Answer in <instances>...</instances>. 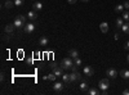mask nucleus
I'll use <instances>...</instances> for the list:
<instances>
[{"instance_id": "obj_36", "label": "nucleus", "mask_w": 129, "mask_h": 95, "mask_svg": "<svg viewBox=\"0 0 129 95\" xmlns=\"http://www.w3.org/2000/svg\"><path fill=\"white\" fill-rule=\"evenodd\" d=\"M126 62H128V63H129V54H128V55H126Z\"/></svg>"}, {"instance_id": "obj_4", "label": "nucleus", "mask_w": 129, "mask_h": 95, "mask_svg": "<svg viewBox=\"0 0 129 95\" xmlns=\"http://www.w3.org/2000/svg\"><path fill=\"white\" fill-rule=\"evenodd\" d=\"M50 68L53 69V72H54V75H56L57 77H59V76L62 77V75H63V71H64V69H63L61 66H57L56 63H52V64H50Z\"/></svg>"}, {"instance_id": "obj_18", "label": "nucleus", "mask_w": 129, "mask_h": 95, "mask_svg": "<svg viewBox=\"0 0 129 95\" xmlns=\"http://www.w3.org/2000/svg\"><path fill=\"white\" fill-rule=\"evenodd\" d=\"M62 80H63V83H64V85H69V83L71 82L69 73H63V75H62Z\"/></svg>"}, {"instance_id": "obj_19", "label": "nucleus", "mask_w": 129, "mask_h": 95, "mask_svg": "<svg viewBox=\"0 0 129 95\" xmlns=\"http://www.w3.org/2000/svg\"><path fill=\"white\" fill-rule=\"evenodd\" d=\"M124 4H117V5H115V8H114V10L116 13H123L124 12Z\"/></svg>"}, {"instance_id": "obj_14", "label": "nucleus", "mask_w": 129, "mask_h": 95, "mask_svg": "<svg viewBox=\"0 0 129 95\" xmlns=\"http://www.w3.org/2000/svg\"><path fill=\"white\" fill-rule=\"evenodd\" d=\"M69 55H70L72 59H76V58H79V51H78L76 49H70V50H69Z\"/></svg>"}, {"instance_id": "obj_20", "label": "nucleus", "mask_w": 129, "mask_h": 95, "mask_svg": "<svg viewBox=\"0 0 129 95\" xmlns=\"http://www.w3.org/2000/svg\"><path fill=\"white\" fill-rule=\"evenodd\" d=\"M41 8H43V4H41L40 2H36V3H34V4H32V9H34V10H36V12H40V10H41Z\"/></svg>"}, {"instance_id": "obj_27", "label": "nucleus", "mask_w": 129, "mask_h": 95, "mask_svg": "<svg viewBox=\"0 0 129 95\" xmlns=\"http://www.w3.org/2000/svg\"><path fill=\"white\" fill-rule=\"evenodd\" d=\"M74 63H75V64H76V66H81V59L80 58H76V59H74Z\"/></svg>"}, {"instance_id": "obj_12", "label": "nucleus", "mask_w": 129, "mask_h": 95, "mask_svg": "<svg viewBox=\"0 0 129 95\" xmlns=\"http://www.w3.org/2000/svg\"><path fill=\"white\" fill-rule=\"evenodd\" d=\"M27 18L30 21H36L38 19V12H36V10H34V9L30 10V12L27 13Z\"/></svg>"}, {"instance_id": "obj_29", "label": "nucleus", "mask_w": 129, "mask_h": 95, "mask_svg": "<svg viewBox=\"0 0 129 95\" xmlns=\"http://www.w3.org/2000/svg\"><path fill=\"white\" fill-rule=\"evenodd\" d=\"M78 67H79V66H76V64H74V66L71 67V71H72V72H76V71H78Z\"/></svg>"}, {"instance_id": "obj_21", "label": "nucleus", "mask_w": 129, "mask_h": 95, "mask_svg": "<svg viewBox=\"0 0 129 95\" xmlns=\"http://www.w3.org/2000/svg\"><path fill=\"white\" fill-rule=\"evenodd\" d=\"M16 4H14V2H10V0H7V2L4 3V8L5 9H10V8H13Z\"/></svg>"}, {"instance_id": "obj_7", "label": "nucleus", "mask_w": 129, "mask_h": 95, "mask_svg": "<svg viewBox=\"0 0 129 95\" xmlns=\"http://www.w3.org/2000/svg\"><path fill=\"white\" fill-rule=\"evenodd\" d=\"M23 30H25V32H26V34H32V32L35 31V23H32V22L26 23L25 27H23Z\"/></svg>"}, {"instance_id": "obj_3", "label": "nucleus", "mask_w": 129, "mask_h": 95, "mask_svg": "<svg viewBox=\"0 0 129 95\" xmlns=\"http://www.w3.org/2000/svg\"><path fill=\"white\" fill-rule=\"evenodd\" d=\"M70 80H71V82L83 81V80H84V75H81L79 71H76V72H71V73H70Z\"/></svg>"}, {"instance_id": "obj_28", "label": "nucleus", "mask_w": 129, "mask_h": 95, "mask_svg": "<svg viewBox=\"0 0 129 95\" xmlns=\"http://www.w3.org/2000/svg\"><path fill=\"white\" fill-rule=\"evenodd\" d=\"M32 62H34V58H31V57L26 59V63H27V64H30V66L32 64Z\"/></svg>"}, {"instance_id": "obj_35", "label": "nucleus", "mask_w": 129, "mask_h": 95, "mask_svg": "<svg viewBox=\"0 0 129 95\" xmlns=\"http://www.w3.org/2000/svg\"><path fill=\"white\" fill-rule=\"evenodd\" d=\"M80 2H83V3H88V2H90V0H80Z\"/></svg>"}, {"instance_id": "obj_1", "label": "nucleus", "mask_w": 129, "mask_h": 95, "mask_svg": "<svg viewBox=\"0 0 129 95\" xmlns=\"http://www.w3.org/2000/svg\"><path fill=\"white\" fill-rule=\"evenodd\" d=\"M14 26L17 27V28H22V27H25V25L27 23V21H26V17L25 16H17L16 18H14Z\"/></svg>"}, {"instance_id": "obj_31", "label": "nucleus", "mask_w": 129, "mask_h": 95, "mask_svg": "<svg viewBox=\"0 0 129 95\" xmlns=\"http://www.w3.org/2000/svg\"><path fill=\"white\" fill-rule=\"evenodd\" d=\"M124 49L125 50H129V41H126V44L124 45Z\"/></svg>"}, {"instance_id": "obj_23", "label": "nucleus", "mask_w": 129, "mask_h": 95, "mask_svg": "<svg viewBox=\"0 0 129 95\" xmlns=\"http://www.w3.org/2000/svg\"><path fill=\"white\" fill-rule=\"evenodd\" d=\"M121 31H123V32H124L125 35H129V22H126V23H124V25H123Z\"/></svg>"}, {"instance_id": "obj_6", "label": "nucleus", "mask_w": 129, "mask_h": 95, "mask_svg": "<svg viewBox=\"0 0 129 95\" xmlns=\"http://www.w3.org/2000/svg\"><path fill=\"white\" fill-rule=\"evenodd\" d=\"M83 75H84V77L89 78V77H92V76L94 75V69H93L90 66H85L84 69H83Z\"/></svg>"}, {"instance_id": "obj_32", "label": "nucleus", "mask_w": 129, "mask_h": 95, "mask_svg": "<svg viewBox=\"0 0 129 95\" xmlns=\"http://www.w3.org/2000/svg\"><path fill=\"white\" fill-rule=\"evenodd\" d=\"M123 95H129V89H125V90L123 91Z\"/></svg>"}, {"instance_id": "obj_25", "label": "nucleus", "mask_w": 129, "mask_h": 95, "mask_svg": "<svg viewBox=\"0 0 129 95\" xmlns=\"http://www.w3.org/2000/svg\"><path fill=\"white\" fill-rule=\"evenodd\" d=\"M121 17L124 18V21H126V22H129V10H124V12L121 13Z\"/></svg>"}, {"instance_id": "obj_17", "label": "nucleus", "mask_w": 129, "mask_h": 95, "mask_svg": "<svg viewBox=\"0 0 129 95\" xmlns=\"http://www.w3.org/2000/svg\"><path fill=\"white\" fill-rule=\"evenodd\" d=\"M115 25H116V28H121V27H123V25H124V18H123V17L116 18Z\"/></svg>"}, {"instance_id": "obj_11", "label": "nucleus", "mask_w": 129, "mask_h": 95, "mask_svg": "<svg viewBox=\"0 0 129 95\" xmlns=\"http://www.w3.org/2000/svg\"><path fill=\"white\" fill-rule=\"evenodd\" d=\"M63 85H64V83H62V82H56L54 85H53V91L59 94L62 91V89H63Z\"/></svg>"}, {"instance_id": "obj_13", "label": "nucleus", "mask_w": 129, "mask_h": 95, "mask_svg": "<svg viewBox=\"0 0 129 95\" xmlns=\"http://www.w3.org/2000/svg\"><path fill=\"white\" fill-rule=\"evenodd\" d=\"M49 44V39L47 37V36H41L40 39H39V45H41V46H47Z\"/></svg>"}, {"instance_id": "obj_9", "label": "nucleus", "mask_w": 129, "mask_h": 95, "mask_svg": "<svg viewBox=\"0 0 129 95\" xmlns=\"http://www.w3.org/2000/svg\"><path fill=\"white\" fill-rule=\"evenodd\" d=\"M106 75L109 76L110 78H116L117 77V71L115 68H109V69L106 71Z\"/></svg>"}, {"instance_id": "obj_30", "label": "nucleus", "mask_w": 129, "mask_h": 95, "mask_svg": "<svg viewBox=\"0 0 129 95\" xmlns=\"http://www.w3.org/2000/svg\"><path fill=\"white\" fill-rule=\"evenodd\" d=\"M124 8L129 10V2H125V3H124Z\"/></svg>"}, {"instance_id": "obj_16", "label": "nucleus", "mask_w": 129, "mask_h": 95, "mask_svg": "<svg viewBox=\"0 0 129 95\" xmlns=\"http://www.w3.org/2000/svg\"><path fill=\"white\" fill-rule=\"evenodd\" d=\"M100 30H101V32L107 34V32H109V25H107L106 22H102V23L100 25Z\"/></svg>"}, {"instance_id": "obj_2", "label": "nucleus", "mask_w": 129, "mask_h": 95, "mask_svg": "<svg viewBox=\"0 0 129 95\" xmlns=\"http://www.w3.org/2000/svg\"><path fill=\"white\" fill-rule=\"evenodd\" d=\"M74 64H75V63H74L72 58H71V57H67V58H63V59H62V62H61L59 66H61L63 69H70Z\"/></svg>"}, {"instance_id": "obj_34", "label": "nucleus", "mask_w": 129, "mask_h": 95, "mask_svg": "<svg viewBox=\"0 0 129 95\" xmlns=\"http://www.w3.org/2000/svg\"><path fill=\"white\" fill-rule=\"evenodd\" d=\"M3 40H5V41H7V40H9V36H8V37H7V36H3Z\"/></svg>"}, {"instance_id": "obj_5", "label": "nucleus", "mask_w": 129, "mask_h": 95, "mask_svg": "<svg viewBox=\"0 0 129 95\" xmlns=\"http://www.w3.org/2000/svg\"><path fill=\"white\" fill-rule=\"evenodd\" d=\"M98 86H100V90H101V91L109 90V87H110V81H109V78H102V80H100Z\"/></svg>"}, {"instance_id": "obj_33", "label": "nucleus", "mask_w": 129, "mask_h": 95, "mask_svg": "<svg viewBox=\"0 0 129 95\" xmlns=\"http://www.w3.org/2000/svg\"><path fill=\"white\" fill-rule=\"evenodd\" d=\"M67 2H69L70 4H75V3H76V2H78V0H67Z\"/></svg>"}, {"instance_id": "obj_26", "label": "nucleus", "mask_w": 129, "mask_h": 95, "mask_svg": "<svg viewBox=\"0 0 129 95\" xmlns=\"http://www.w3.org/2000/svg\"><path fill=\"white\" fill-rule=\"evenodd\" d=\"M23 3H25V0H14L16 7H21V5H23Z\"/></svg>"}, {"instance_id": "obj_8", "label": "nucleus", "mask_w": 129, "mask_h": 95, "mask_svg": "<svg viewBox=\"0 0 129 95\" xmlns=\"http://www.w3.org/2000/svg\"><path fill=\"white\" fill-rule=\"evenodd\" d=\"M80 91H83V92H87L88 91V89H89V82L87 81V80H83V81H80Z\"/></svg>"}, {"instance_id": "obj_15", "label": "nucleus", "mask_w": 129, "mask_h": 95, "mask_svg": "<svg viewBox=\"0 0 129 95\" xmlns=\"http://www.w3.org/2000/svg\"><path fill=\"white\" fill-rule=\"evenodd\" d=\"M87 94H89V95H100L101 94V90L95 89V87H89L88 91H87Z\"/></svg>"}, {"instance_id": "obj_22", "label": "nucleus", "mask_w": 129, "mask_h": 95, "mask_svg": "<svg viewBox=\"0 0 129 95\" xmlns=\"http://www.w3.org/2000/svg\"><path fill=\"white\" fill-rule=\"evenodd\" d=\"M120 76L123 77V78H129V69H121L120 71Z\"/></svg>"}, {"instance_id": "obj_24", "label": "nucleus", "mask_w": 129, "mask_h": 95, "mask_svg": "<svg viewBox=\"0 0 129 95\" xmlns=\"http://www.w3.org/2000/svg\"><path fill=\"white\" fill-rule=\"evenodd\" d=\"M56 78H57V76L54 75V72H53V73H49L48 76H44V80H50V81H56Z\"/></svg>"}, {"instance_id": "obj_10", "label": "nucleus", "mask_w": 129, "mask_h": 95, "mask_svg": "<svg viewBox=\"0 0 129 95\" xmlns=\"http://www.w3.org/2000/svg\"><path fill=\"white\" fill-rule=\"evenodd\" d=\"M16 28H17V27L14 26V23H8V25L4 27V31H5L7 34H13Z\"/></svg>"}]
</instances>
